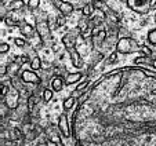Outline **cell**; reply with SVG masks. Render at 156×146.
<instances>
[{
  "instance_id": "obj_4",
  "label": "cell",
  "mask_w": 156,
  "mask_h": 146,
  "mask_svg": "<svg viewBox=\"0 0 156 146\" xmlns=\"http://www.w3.org/2000/svg\"><path fill=\"white\" fill-rule=\"evenodd\" d=\"M2 101H3V102L6 103L10 109L18 108V106H20V101H21V91L17 90L15 87H12V85H11L10 91L7 92V95L4 96Z\"/></svg>"
},
{
  "instance_id": "obj_24",
  "label": "cell",
  "mask_w": 156,
  "mask_h": 146,
  "mask_svg": "<svg viewBox=\"0 0 156 146\" xmlns=\"http://www.w3.org/2000/svg\"><path fill=\"white\" fill-rule=\"evenodd\" d=\"M14 43L17 47H21V48H25V47H28V41L25 40V39L22 37H15L14 39Z\"/></svg>"
},
{
  "instance_id": "obj_30",
  "label": "cell",
  "mask_w": 156,
  "mask_h": 146,
  "mask_svg": "<svg viewBox=\"0 0 156 146\" xmlns=\"http://www.w3.org/2000/svg\"><path fill=\"white\" fill-rule=\"evenodd\" d=\"M50 2H51V3H53V4H54V6H55V7H58V4L61 3L62 0H50Z\"/></svg>"
},
{
  "instance_id": "obj_11",
  "label": "cell",
  "mask_w": 156,
  "mask_h": 146,
  "mask_svg": "<svg viewBox=\"0 0 156 146\" xmlns=\"http://www.w3.org/2000/svg\"><path fill=\"white\" fill-rule=\"evenodd\" d=\"M2 138H10V139H14V141H17V142H21V141H24V138H25V132L22 131V130L14 127V128H10L9 131H7V134Z\"/></svg>"
},
{
  "instance_id": "obj_20",
  "label": "cell",
  "mask_w": 156,
  "mask_h": 146,
  "mask_svg": "<svg viewBox=\"0 0 156 146\" xmlns=\"http://www.w3.org/2000/svg\"><path fill=\"white\" fill-rule=\"evenodd\" d=\"M94 11H95V9L93 6V3H87L82 7V15H84V17H91Z\"/></svg>"
},
{
  "instance_id": "obj_28",
  "label": "cell",
  "mask_w": 156,
  "mask_h": 146,
  "mask_svg": "<svg viewBox=\"0 0 156 146\" xmlns=\"http://www.w3.org/2000/svg\"><path fill=\"white\" fill-rule=\"evenodd\" d=\"M9 51H10L9 43H2V44H0V53H2V54H7Z\"/></svg>"
},
{
  "instance_id": "obj_29",
  "label": "cell",
  "mask_w": 156,
  "mask_h": 146,
  "mask_svg": "<svg viewBox=\"0 0 156 146\" xmlns=\"http://www.w3.org/2000/svg\"><path fill=\"white\" fill-rule=\"evenodd\" d=\"M36 146H48V141H41V142L36 143Z\"/></svg>"
},
{
  "instance_id": "obj_7",
  "label": "cell",
  "mask_w": 156,
  "mask_h": 146,
  "mask_svg": "<svg viewBox=\"0 0 156 146\" xmlns=\"http://www.w3.org/2000/svg\"><path fill=\"white\" fill-rule=\"evenodd\" d=\"M18 29H20L21 35L24 36L25 39H28V40H30V39H35V36H37L36 28L32 26L30 23L25 22V21H22V22H21V25L18 26Z\"/></svg>"
},
{
  "instance_id": "obj_32",
  "label": "cell",
  "mask_w": 156,
  "mask_h": 146,
  "mask_svg": "<svg viewBox=\"0 0 156 146\" xmlns=\"http://www.w3.org/2000/svg\"><path fill=\"white\" fill-rule=\"evenodd\" d=\"M152 9H155V10H156V0H155V2H153V4H152Z\"/></svg>"
},
{
  "instance_id": "obj_15",
  "label": "cell",
  "mask_w": 156,
  "mask_h": 146,
  "mask_svg": "<svg viewBox=\"0 0 156 146\" xmlns=\"http://www.w3.org/2000/svg\"><path fill=\"white\" fill-rule=\"evenodd\" d=\"M39 95L36 92H33V94H30L29 96H28V99H27V105H28V110H29V113H32L33 112V109L36 108V105L39 103Z\"/></svg>"
},
{
  "instance_id": "obj_16",
  "label": "cell",
  "mask_w": 156,
  "mask_h": 146,
  "mask_svg": "<svg viewBox=\"0 0 156 146\" xmlns=\"http://www.w3.org/2000/svg\"><path fill=\"white\" fill-rule=\"evenodd\" d=\"M25 7V2L24 0H11L9 3V10L10 11H20Z\"/></svg>"
},
{
  "instance_id": "obj_25",
  "label": "cell",
  "mask_w": 156,
  "mask_h": 146,
  "mask_svg": "<svg viewBox=\"0 0 156 146\" xmlns=\"http://www.w3.org/2000/svg\"><path fill=\"white\" fill-rule=\"evenodd\" d=\"M18 142L10 138H2V146H17Z\"/></svg>"
},
{
  "instance_id": "obj_12",
  "label": "cell",
  "mask_w": 156,
  "mask_h": 146,
  "mask_svg": "<svg viewBox=\"0 0 156 146\" xmlns=\"http://www.w3.org/2000/svg\"><path fill=\"white\" fill-rule=\"evenodd\" d=\"M65 84H66V83H65V79L62 76H59V75L51 80V88H53L54 92H59V91H62V88H64Z\"/></svg>"
},
{
  "instance_id": "obj_6",
  "label": "cell",
  "mask_w": 156,
  "mask_h": 146,
  "mask_svg": "<svg viewBox=\"0 0 156 146\" xmlns=\"http://www.w3.org/2000/svg\"><path fill=\"white\" fill-rule=\"evenodd\" d=\"M20 76H21V79H22V82H24L25 84H35V85L41 84V77L36 73V70L24 69V70H21Z\"/></svg>"
},
{
  "instance_id": "obj_33",
  "label": "cell",
  "mask_w": 156,
  "mask_h": 146,
  "mask_svg": "<svg viewBox=\"0 0 156 146\" xmlns=\"http://www.w3.org/2000/svg\"><path fill=\"white\" fill-rule=\"evenodd\" d=\"M58 146H64V143H59V145Z\"/></svg>"
},
{
  "instance_id": "obj_22",
  "label": "cell",
  "mask_w": 156,
  "mask_h": 146,
  "mask_svg": "<svg viewBox=\"0 0 156 146\" xmlns=\"http://www.w3.org/2000/svg\"><path fill=\"white\" fill-rule=\"evenodd\" d=\"M147 41L151 46H156V29H151L147 35Z\"/></svg>"
},
{
  "instance_id": "obj_26",
  "label": "cell",
  "mask_w": 156,
  "mask_h": 146,
  "mask_svg": "<svg viewBox=\"0 0 156 146\" xmlns=\"http://www.w3.org/2000/svg\"><path fill=\"white\" fill-rule=\"evenodd\" d=\"M118 51H113V53L112 54H111V55H109V58L108 59H106V65H112V64H115V62L116 61H118Z\"/></svg>"
},
{
  "instance_id": "obj_19",
  "label": "cell",
  "mask_w": 156,
  "mask_h": 146,
  "mask_svg": "<svg viewBox=\"0 0 156 146\" xmlns=\"http://www.w3.org/2000/svg\"><path fill=\"white\" fill-rule=\"evenodd\" d=\"M53 88H44L41 91V99H43L44 103H48L51 99H53Z\"/></svg>"
},
{
  "instance_id": "obj_9",
  "label": "cell",
  "mask_w": 156,
  "mask_h": 146,
  "mask_svg": "<svg viewBox=\"0 0 156 146\" xmlns=\"http://www.w3.org/2000/svg\"><path fill=\"white\" fill-rule=\"evenodd\" d=\"M59 132H61L59 128H55V126H50L48 128H46V135H47V138L57 146H58L59 143H62L61 137H59Z\"/></svg>"
},
{
  "instance_id": "obj_17",
  "label": "cell",
  "mask_w": 156,
  "mask_h": 146,
  "mask_svg": "<svg viewBox=\"0 0 156 146\" xmlns=\"http://www.w3.org/2000/svg\"><path fill=\"white\" fill-rule=\"evenodd\" d=\"M29 65H30V69L32 70H40L41 68H43V62H41V59H40V57L36 54L35 57H32V59H30V62H29Z\"/></svg>"
},
{
  "instance_id": "obj_21",
  "label": "cell",
  "mask_w": 156,
  "mask_h": 146,
  "mask_svg": "<svg viewBox=\"0 0 156 146\" xmlns=\"http://www.w3.org/2000/svg\"><path fill=\"white\" fill-rule=\"evenodd\" d=\"M40 2L41 0H28L27 3V9L29 10V11H36V10L39 9V6H40Z\"/></svg>"
},
{
  "instance_id": "obj_34",
  "label": "cell",
  "mask_w": 156,
  "mask_h": 146,
  "mask_svg": "<svg viewBox=\"0 0 156 146\" xmlns=\"http://www.w3.org/2000/svg\"><path fill=\"white\" fill-rule=\"evenodd\" d=\"M155 22H156V14H155Z\"/></svg>"
},
{
  "instance_id": "obj_3",
  "label": "cell",
  "mask_w": 156,
  "mask_h": 146,
  "mask_svg": "<svg viewBox=\"0 0 156 146\" xmlns=\"http://www.w3.org/2000/svg\"><path fill=\"white\" fill-rule=\"evenodd\" d=\"M153 0H126V6L137 14H148L152 10Z\"/></svg>"
},
{
  "instance_id": "obj_14",
  "label": "cell",
  "mask_w": 156,
  "mask_h": 146,
  "mask_svg": "<svg viewBox=\"0 0 156 146\" xmlns=\"http://www.w3.org/2000/svg\"><path fill=\"white\" fill-rule=\"evenodd\" d=\"M105 22V14H100V15H94V17L90 19V28L91 29H95V28L102 26V23Z\"/></svg>"
},
{
  "instance_id": "obj_31",
  "label": "cell",
  "mask_w": 156,
  "mask_h": 146,
  "mask_svg": "<svg viewBox=\"0 0 156 146\" xmlns=\"http://www.w3.org/2000/svg\"><path fill=\"white\" fill-rule=\"evenodd\" d=\"M152 66H153V69H156V59H153V64H152Z\"/></svg>"
},
{
  "instance_id": "obj_2",
  "label": "cell",
  "mask_w": 156,
  "mask_h": 146,
  "mask_svg": "<svg viewBox=\"0 0 156 146\" xmlns=\"http://www.w3.org/2000/svg\"><path fill=\"white\" fill-rule=\"evenodd\" d=\"M35 28L43 46H47V44H50L53 41V32H51V28L48 25V19L36 21Z\"/></svg>"
},
{
  "instance_id": "obj_23",
  "label": "cell",
  "mask_w": 156,
  "mask_h": 146,
  "mask_svg": "<svg viewBox=\"0 0 156 146\" xmlns=\"http://www.w3.org/2000/svg\"><path fill=\"white\" fill-rule=\"evenodd\" d=\"M91 3H93V6H94V9L98 10V11H102V10L106 7V3L104 0H93Z\"/></svg>"
},
{
  "instance_id": "obj_18",
  "label": "cell",
  "mask_w": 156,
  "mask_h": 146,
  "mask_svg": "<svg viewBox=\"0 0 156 146\" xmlns=\"http://www.w3.org/2000/svg\"><path fill=\"white\" fill-rule=\"evenodd\" d=\"M75 103H76V98L75 96H68L66 99L64 101V103H62V108H64V112H69L72 110V108L75 106Z\"/></svg>"
},
{
  "instance_id": "obj_10",
  "label": "cell",
  "mask_w": 156,
  "mask_h": 146,
  "mask_svg": "<svg viewBox=\"0 0 156 146\" xmlns=\"http://www.w3.org/2000/svg\"><path fill=\"white\" fill-rule=\"evenodd\" d=\"M58 11L61 15H64V17H71L72 14H73L75 11V7L72 3H69V2H66V0H62L61 3L58 4Z\"/></svg>"
},
{
  "instance_id": "obj_13",
  "label": "cell",
  "mask_w": 156,
  "mask_h": 146,
  "mask_svg": "<svg viewBox=\"0 0 156 146\" xmlns=\"http://www.w3.org/2000/svg\"><path fill=\"white\" fill-rule=\"evenodd\" d=\"M83 79V73L80 72H75V73H66L65 76V83L66 84H76V83H80V80Z\"/></svg>"
},
{
  "instance_id": "obj_35",
  "label": "cell",
  "mask_w": 156,
  "mask_h": 146,
  "mask_svg": "<svg viewBox=\"0 0 156 146\" xmlns=\"http://www.w3.org/2000/svg\"><path fill=\"white\" fill-rule=\"evenodd\" d=\"M133 146H136V145H133Z\"/></svg>"
},
{
  "instance_id": "obj_1",
  "label": "cell",
  "mask_w": 156,
  "mask_h": 146,
  "mask_svg": "<svg viewBox=\"0 0 156 146\" xmlns=\"http://www.w3.org/2000/svg\"><path fill=\"white\" fill-rule=\"evenodd\" d=\"M115 50L119 54H133L141 50V46L131 36H122V37H119L118 43H116Z\"/></svg>"
},
{
  "instance_id": "obj_8",
  "label": "cell",
  "mask_w": 156,
  "mask_h": 146,
  "mask_svg": "<svg viewBox=\"0 0 156 146\" xmlns=\"http://www.w3.org/2000/svg\"><path fill=\"white\" fill-rule=\"evenodd\" d=\"M69 54V59H71L72 65H73L76 69H82L83 66H84V61H83L82 55H80V53L77 51L76 47H72V48H69V50H66Z\"/></svg>"
},
{
  "instance_id": "obj_5",
  "label": "cell",
  "mask_w": 156,
  "mask_h": 146,
  "mask_svg": "<svg viewBox=\"0 0 156 146\" xmlns=\"http://www.w3.org/2000/svg\"><path fill=\"white\" fill-rule=\"evenodd\" d=\"M58 128L61 131V134L65 138H71L72 137V127H71V120L68 117V112L59 114L58 117Z\"/></svg>"
},
{
  "instance_id": "obj_27",
  "label": "cell",
  "mask_w": 156,
  "mask_h": 146,
  "mask_svg": "<svg viewBox=\"0 0 156 146\" xmlns=\"http://www.w3.org/2000/svg\"><path fill=\"white\" fill-rule=\"evenodd\" d=\"M141 51L144 55H148V57H152V50H151L149 47H147V46H141Z\"/></svg>"
}]
</instances>
